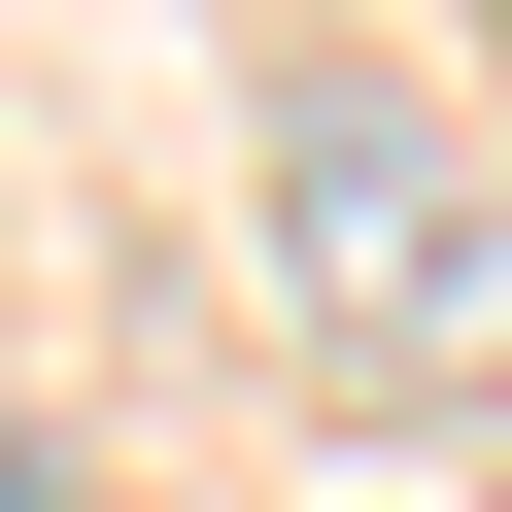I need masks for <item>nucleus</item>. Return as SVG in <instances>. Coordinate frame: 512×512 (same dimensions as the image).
I'll return each mask as SVG.
<instances>
[{"instance_id":"obj_1","label":"nucleus","mask_w":512,"mask_h":512,"mask_svg":"<svg viewBox=\"0 0 512 512\" xmlns=\"http://www.w3.org/2000/svg\"><path fill=\"white\" fill-rule=\"evenodd\" d=\"M274 342L342 410H444L512 376V137L444 69H274Z\"/></svg>"}]
</instances>
